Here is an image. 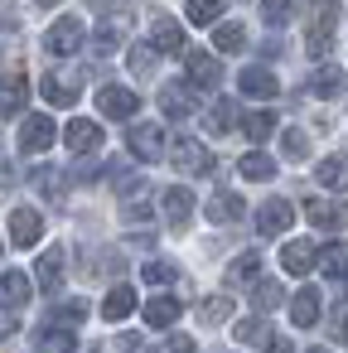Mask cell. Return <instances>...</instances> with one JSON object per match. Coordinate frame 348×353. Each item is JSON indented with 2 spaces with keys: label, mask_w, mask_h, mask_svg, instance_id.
I'll use <instances>...</instances> for the list:
<instances>
[{
  "label": "cell",
  "mask_w": 348,
  "mask_h": 353,
  "mask_svg": "<svg viewBox=\"0 0 348 353\" xmlns=\"http://www.w3.org/2000/svg\"><path fill=\"white\" fill-rule=\"evenodd\" d=\"M160 353H198V348H194V339H189V334H170Z\"/></svg>",
  "instance_id": "cell-45"
},
{
  "label": "cell",
  "mask_w": 348,
  "mask_h": 353,
  "mask_svg": "<svg viewBox=\"0 0 348 353\" xmlns=\"http://www.w3.org/2000/svg\"><path fill=\"white\" fill-rule=\"evenodd\" d=\"M213 49H218V54H242V49H247V25H237V20L218 25V30H213Z\"/></svg>",
  "instance_id": "cell-21"
},
{
  "label": "cell",
  "mask_w": 348,
  "mask_h": 353,
  "mask_svg": "<svg viewBox=\"0 0 348 353\" xmlns=\"http://www.w3.org/2000/svg\"><path fill=\"white\" fill-rule=\"evenodd\" d=\"M44 102H49V107H73V102H78V78L49 73V78H44Z\"/></svg>",
  "instance_id": "cell-17"
},
{
  "label": "cell",
  "mask_w": 348,
  "mask_h": 353,
  "mask_svg": "<svg viewBox=\"0 0 348 353\" xmlns=\"http://www.w3.org/2000/svg\"><path fill=\"white\" fill-rule=\"evenodd\" d=\"M189 83H194L198 92H213V88L223 83V63L208 59V54H189Z\"/></svg>",
  "instance_id": "cell-15"
},
{
  "label": "cell",
  "mask_w": 348,
  "mask_h": 353,
  "mask_svg": "<svg viewBox=\"0 0 348 353\" xmlns=\"http://www.w3.org/2000/svg\"><path fill=\"white\" fill-rule=\"evenodd\" d=\"M329 339L348 343V300H338V305L329 310Z\"/></svg>",
  "instance_id": "cell-40"
},
{
  "label": "cell",
  "mask_w": 348,
  "mask_h": 353,
  "mask_svg": "<svg viewBox=\"0 0 348 353\" xmlns=\"http://www.w3.org/2000/svg\"><path fill=\"white\" fill-rule=\"evenodd\" d=\"M179 314H184V305H179L174 295H155V300L145 305V324H155V329H170Z\"/></svg>",
  "instance_id": "cell-19"
},
{
  "label": "cell",
  "mask_w": 348,
  "mask_h": 353,
  "mask_svg": "<svg viewBox=\"0 0 348 353\" xmlns=\"http://www.w3.org/2000/svg\"><path fill=\"white\" fill-rule=\"evenodd\" d=\"M280 150H285V160H305V155H309V136L290 126V131L280 136Z\"/></svg>",
  "instance_id": "cell-38"
},
{
  "label": "cell",
  "mask_w": 348,
  "mask_h": 353,
  "mask_svg": "<svg viewBox=\"0 0 348 353\" xmlns=\"http://www.w3.org/2000/svg\"><path fill=\"white\" fill-rule=\"evenodd\" d=\"M10 329H15V319H10V314H0V339H6Z\"/></svg>",
  "instance_id": "cell-47"
},
{
  "label": "cell",
  "mask_w": 348,
  "mask_h": 353,
  "mask_svg": "<svg viewBox=\"0 0 348 353\" xmlns=\"http://www.w3.org/2000/svg\"><path fill=\"white\" fill-rule=\"evenodd\" d=\"M131 310H136V290H131V285H116V290L102 300V319H112V324H116V319H126Z\"/></svg>",
  "instance_id": "cell-28"
},
{
  "label": "cell",
  "mask_w": 348,
  "mask_h": 353,
  "mask_svg": "<svg viewBox=\"0 0 348 353\" xmlns=\"http://www.w3.org/2000/svg\"><path fill=\"white\" fill-rule=\"evenodd\" d=\"M30 102V78L25 73H10L6 83H0V112H20Z\"/></svg>",
  "instance_id": "cell-20"
},
{
  "label": "cell",
  "mask_w": 348,
  "mask_h": 353,
  "mask_svg": "<svg viewBox=\"0 0 348 353\" xmlns=\"http://www.w3.org/2000/svg\"><path fill=\"white\" fill-rule=\"evenodd\" d=\"M290 319H295V329H309V324L319 319V290H295V300H290Z\"/></svg>",
  "instance_id": "cell-24"
},
{
  "label": "cell",
  "mask_w": 348,
  "mask_h": 353,
  "mask_svg": "<svg viewBox=\"0 0 348 353\" xmlns=\"http://www.w3.org/2000/svg\"><path fill=\"white\" fill-rule=\"evenodd\" d=\"M160 107H165V117H174V121H179V117H189V112H194V97H189L184 88H165V92H160Z\"/></svg>",
  "instance_id": "cell-34"
},
{
  "label": "cell",
  "mask_w": 348,
  "mask_h": 353,
  "mask_svg": "<svg viewBox=\"0 0 348 353\" xmlns=\"http://www.w3.org/2000/svg\"><path fill=\"white\" fill-rule=\"evenodd\" d=\"M97 112L112 117V121H131V117L141 112V97H136L131 88H116V83H112V88L97 92Z\"/></svg>",
  "instance_id": "cell-5"
},
{
  "label": "cell",
  "mask_w": 348,
  "mask_h": 353,
  "mask_svg": "<svg viewBox=\"0 0 348 353\" xmlns=\"http://www.w3.org/2000/svg\"><path fill=\"white\" fill-rule=\"evenodd\" d=\"M305 218L319 228V232H338L348 223V203H334V199H309L305 203Z\"/></svg>",
  "instance_id": "cell-8"
},
{
  "label": "cell",
  "mask_w": 348,
  "mask_h": 353,
  "mask_svg": "<svg viewBox=\"0 0 348 353\" xmlns=\"http://www.w3.org/2000/svg\"><path fill=\"white\" fill-rule=\"evenodd\" d=\"M309 353H324V348H309Z\"/></svg>",
  "instance_id": "cell-49"
},
{
  "label": "cell",
  "mask_w": 348,
  "mask_h": 353,
  "mask_svg": "<svg viewBox=\"0 0 348 353\" xmlns=\"http://www.w3.org/2000/svg\"><path fill=\"white\" fill-rule=\"evenodd\" d=\"M227 314H232V300H227V295H213V300L198 305V319H203V324H223Z\"/></svg>",
  "instance_id": "cell-37"
},
{
  "label": "cell",
  "mask_w": 348,
  "mask_h": 353,
  "mask_svg": "<svg viewBox=\"0 0 348 353\" xmlns=\"http://www.w3.org/2000/svg\"><path fill=\"white\" fill-rule=\"evenodd\" d=\"M314 179H319L324 189H348V160H343V155L319 160V165H314Z\"/></svg>",
  "instance_id": "cell-25"
},
{
  "label": "cell",
  "mask_w": 348,
  "mask_h": 353,
  "mask_svg": "<svg viewBox=\"0 0 348 353\" xmlns=\"http://www.w3.org/2000/svg\"><path fill=\"white\" fill-rule=\"evenodd\" d=\"M252 300H256V310H276V305L285 300V290H280L276 281H256V290H252Z\"/></svg>",
  "instance_id": "cell-39"
},
{
  "label": "cell",
  "mask_w": 348,
  "mask_h": 353,
  "mask_svg": "<svg viewBox=\"0 0 348 353\" xmlns=\"http://www.w3.org/2000/svg\"><path fill=\"white\" fill-rule=\"evenodd\" d=\"M261 276V256L256 252H247V256H237L232 266H227V285H247V281H256Z\"/></svg>",
  "instance_id": "cell-32"
},
{
  "label": "cell",
  "mask_w": 348,
  "mask_h": 353,
  "mask_svg": "<svg viewBox=\"0 0 348 353\" xmlns=\"http://www.w3.org/2000/svg\"><path fill=\"white\" fill-rule=\"evenodd\" d=\"M150 49H155V54H184V30H179L170 15H160V20L150 25Z\"/></svg>",
  "instance_id": "cell-14"
},
{
  "label": "cell",
  "mask_w": 348,
  "mask_h": 353,
  "mask_svg": "<svg viewBox=\"0 0 348 353\" xmlns=\"http://www.w3.org/2000/svg\"><path fill=\"white\" fill-rule=\"evenodd\" d=\"M334 25H338V6H334V0H319L314 15H309V39H305V49L314 59H324L334 49Z\"/></svg>",
  "instance_id": "cell-1"
},
{
  "label": "cell",
  "mask_w": 348,
  "mask_h": 353,
  "mask_svg": "<svg viewBox=\"0 0 348 353\" xmlns=\"http://www.w3.org/2000/svg\"><path fill=\"white\" fill-rule=\"evenodd\" d=\"M309 92H314V97H338V92H343V73H338L334 63L314 68V78H309Z\"/></svg>",
  "instance_id": "cell-29"
},
{
  "label": "cell",
  "mask_w": 348,
  "mask_h": 353,
  "mask_svg": "<svg viewBox=\"0 0 348 353\" xmlns=\"http://www.w3.org/2000/svg\"><path fill=\"white\" fill-rule=\"evenodd\" d=\"M232 334H237V343H247V348H266V343L276 339L266 319H242V324H237Z\"/></svg>",
  "instance_id": "cell-31"
},
{
  "label": "cell",
  "mask_w": 348,
  "mask_h": 353,
  "mask_svg": "<svg viewBox=\"0 0 348 353\" xmlns=\"http://www.w3.org/2000/svg\"><path fill=\"white\" fill-rule=\"evenodd\" d=\"M314 256H319V247H314L309 237H295V242H285L280 266H285L290 276H309V271H314Z\"/></svg>",
  "instance_id": "cell-11"
},
{
  "label": "cell",
  "mask_w": 348,
  "mask_h": 353,
  "mask_svg": "<svg viewBox=\"0 0 348 353\" xmlns=\"http://www.w3.org/2000/svg\"><path fill=\"white\" fill-rule=\"evenodd\" d=\"M290 223H295V208L285 199H266L256 208V232L261 237H280V232H290Z\"/></svg>",
  "instance_id": "cell-6"
},
{
  "label": "cell",
  "mask_w": 348,
  "mask_h": 353,
  "mask_svg": "<svg viewBox=\"0 0 348 353\" xmlns=\"http://www.w3.org/2000/svg\"><path fill=\"white\" fill-rule=\"evenodd\" d=\"M314 266H324L329 281H343V276H348V247H343V242H329V247L314 256Z\"/></svg>",
  "instance_id": "cell-26"
},
{
  "label": "cell",
  "mask_w": 348,
  "mask_h": 353,
  "mask_svg": "<svg viewBox=\"0 0 348 353\" xmlns=\"http://www.w3.org/2000/svg\"><path fill=\"white\" fill-rule=\"evenodd\" d=\"M261 15H266V25H285L290 20V0H266Z\"/></svg>",
  "instance_id": "cell-44"
},
{
  "label": "cell",
  "mask_w": 348,
  "mask_h": 353,
  "mask_svg": "<svg viewBox=\"0 0 348 353\" xmlns=\"http://www.w3.org/2000/svg\"><path fill=\"white\" fill-rule=\"evenodd\" d=\"M126 63H131L136 73H150V68H155V49H145V44H131V54H126Z\"/></svg>",
  "instance_id": "cell-42"
},
{
  "label": "cell",
  "mask_w": 348,
  "mask_h": 353,
  "mask_svg": "<svg viewBox=\"0 0 348 353\" xmlns=\"http://www.w3.org/2000/svg\"><path fill=\"white\" fill-rule=\"evenodd\" d=\"M30 295H34V285H30L25 271H0V305L6 310H25Z\"/></svg>",
  "instance_id": "cell-12"
},
{
  "label": "cell",
  "mask_w": 348,
  "mask_h": 353,
  "mask_svg": "<svg viewBox=\"0 0 348 353\" xmlns=\"http://www.w3.org/2000/svg\"><path fill=\"white\" fill-rule=\"evenodd\" d=\"M34 184H39V194H63L68 189V179L59 170H34Z\"/></svg>",
  "instance_id": "cell-41"
},
{
  "label": "cell",
  "mask_w": 348,
  "mask_h": 353,
  "mask_svg": "<svg viewBox=\"0 0 348 353\" xmlns=\"http://www.w3.org/2000/svg\"><path fill=\"white\" fill-rule=\"evenodd\" d=\"M73 343H78L73 329H68V324H54V319L34 334V348H39V353H73Z\"/></svg>",
  "instance_id": "cell-16"
},
{
  "label": "cell",
  "mask_w": 348,
  "mask_h": 353,
  "mask_svg": "<svg viewBox=\"0 0 348 353\" xmlns=\"http://www.w3.org/2000/svg\"><path fill=\"white\" fill-rule=\"evenodd\" d=\"M170 150V160H174V170L179 174H208L213 170V155H208V145H198L194 136H179L174 145H165Z\"/></svg>",
  "instance_id": "cell-3"
},
{
  "label": "cell",
  "mask_w": 348,
  "mask_h": 353,
  "mask_svg": "<svg viewBox=\"0 0 348 353\" xmlns=\"http://www.w3.org/2000/svg\"><path fill=\"white\" fill-rule=\"evenodd\" d=\"M116 44H121V25H116V20H107V25L97 30V49H102V54H112Z\"/></svg>",
  "instance_id": "cell-43"
},
{
  "label": "cell",
  "mask_w": 348,
  "mask_h": 353,
  "mask_svg": "<svg viewBox=\"0 0 348 353\" xmlns=\"http://www.w3.org/2000/svg\"><path fill=\"white\" fill-rule=\"evenodd\" d=\"M39 6H59V0H39Z\"/></svg>",
  "instance_id": "cell-48"
},
{
  "label": "cell",
  "mask_w": 348,
  "mask_h": 353,
  "mask_svg": "<svg viewBox=\"0 0 348 353\" xmlns=\"http://www.w3.org/2000/svg\"><path fill=\"white\" fill-rule=\"evenodd\" d=\"M266 353H295V348H290L285 339H271V343H266Z\"/></svg>",
  "instance_id": "cell-46"
},
{
  "label": "cell",
  "mask_w": 348,
  "mask_h": 353,
  "mask_svg": "<svg viewBox=\"0 0 348 353\" xmlns=\"http://www.w3.org/2000/svg\"><path fill=\"white\" fill-rule=\"evenodd\" d=\"M34 276H39V285L44 290H59L63 285V252L54 247V252H44L39 256V266H34Z\"/></svg>",
  "instance_id": "cell-27"
},
{
  "label": "cell",
  "mask_w": 348,
  "mask_h": 353,
  "mask_svg": "<svg viewBox=\"0 0 348 353\" xmlns=\"http://www.w3.org/2000/svg\"><path fill=\"white\" fill-rule=\"evenodd\" d=\"M237 170H242V179H252V184H266V179H276V160H271V155H261V150L242 155V160H237Z\"/></svg>",
  "instance_id": "cell-22"
},
{
  "label": "cell",
  "mask_w": 348,
  "mask_h": 353,
  "mask_svg": "<svg viewBox=\"0 0 348 353\" xmlns=\"http://www.w3.org/2000/svg\"><path fill=\"white\" fill-rule=\"evenodd\" d=\"M83 39H88L83 20L63 15V20H54V25H49V34H44V49H49L54 59H68V54H78V49H83Z\"/></svg>",
  "instance_id": "cell-2"
},
{
  "label": "cell",
  "mask_w": 348,
  "mask_h": 353,
  "mask_svg": "<svg viewBox=\"0 0 348 353\" xmlns=\"http://www.w3.org/2000/svg\"><path fill=\"white\" fill-rule=\"evenodd\" d=\"M213 136H227L232 126H237V102H227V97H218L213 102V112H208V121H203Z\"/></svg>",
  "instance_id": "cell-30"
},
{
  "label": "cell",
  "mask_w": 348,
  "mask_h": 353,
  "mask_svg": "<svg viewBox=\"0 0 348 353\" xmlns=\"http://www.w3.org/2000/svg\"><path fill=\"white\" fill-rule=\"evenodd\" d=\"M54 117H25V126H20V150L25 155H39V150H49L54 145Z\"/></svg>",
  "instance_id": "cell-7"
},
{
  "label": "cell",
  "mask_w": 348,
  "mask_h": 353,
  "mask_svg": "<svg viewBox=\"0 0 348 353\" xmlns=\"http://www.w3.org/2000/svg\"><path fill=\"white\" fill-rule=\"evenodd\" d=\"M237 88H242V97H261V102H271V97L280 92V83H276L271 68H242Z\"/></svg>",
  "instance_id": "cell-13"
},
{
  "label": "cell",
  "mask_w": 348,
  "mask_h": 353,
  "mask_svg": "<svg viewBox=\"0 0 348 353\" xmlns=\"http://www.w3.org/2000/svg\"><path fill=\"white\" fill-rule=\"evenodd\" d=\"M145 281L150 285H170V281H179V266L165 261V256H155V261H145Z\"/></svg>",
  "instance_id": "cell-36"
},
{
  "label": "cell",
  "mask_w": 348,
  "mask_h": 353,
  "mask_svg": "<svg viewBox=\"0 0 348 353\" xmlns=\"http://www.w3.org/2000/svg\"><path fill=\"white\" fill-rule=\"evenodd\" d=\"M63 141H68L73 155H97V150H102V126H97V121H68Z\"/></svg>",
  "instance_id": "cell-9"
},
{
  "label": "cell",
  "mask_w": 348,
  "mask_h": 353,
  "mask_svg": "<svg viewBox=\"0 0 348 353\" xmlns=\"http://www.w3.org/2000/svg\"><path fill=\"white\" fill-rule=\"evenodd\" d=\"M242 126H247V141H266L276 131V112H252Z\"/></svg>",
  "instance_id": "cell-35"
},
{
  "label": "cell",
  "mask_w": 348,
  "mask_h": 353,
  "mask_svg": "<svg viewBox=\"0 0 348 353\" xmlns=\"http://www.w3.org/2000/svg\"><path fill=\"white\" fill-rule=\"evenodd\" d=\"M160 208H165V218H170V223H189V213H194V194H189L184 184H174V189H165Z\"/></svg>",
  "instance_id": "cell-18"
},
{
  "label": "cell",
  "mask_w": 348,
  "mask_h": 353,
  "mask_svg": "<svg viewBox=\"0 0 348 353\" xmlns=\"http://www.w3.org/2000/svg\"><path fill=\"white\" fill-rule=\"evenodd\" d=\"M242 213H247V203H242L237 194H227V189L208 199V218H213V223H237Z\"/></svg>",
  "instance_id": "cell-23"
},
{
  "label": "cell",
  "mask_w": 348,
  "mask_h": 353,
  "mask_svg": "<svg viewBox=\"0 0 348 353\" xmlns=\"http://www.w3.org/2000/svg\"><path fill=\"white\" fill-rule=\"evenodd\" d=\"M39 237H44V218L34 208H15L10 213V242L15 247H34Z\"/></svg>",
  "instance_id": "cell-10"
},
{
  "label": "cell",
  "mask_w": 348,
  "mask_h": 353,
  "mask_svg": "<svg viewBox=\"0 0 348 353\" xmlns=\"http://www.w3.org/2000/svg\"><path fill=\"white\" fill-rule=\"evenodd\" d=\"M184 15H189V25H218V15H223V0H189L184 6Z\"/></svg>",
  "instance_id": "cell-33"
},
{
  "label": "cell",
  "mask_w": 348,
  "mask_h": 353,
  "mask_svg": "<svg viewBox=\"0 0 348 353\" xmlns=\"http://www.w3.org/2000/svg\"><path fill=\"white\" fill-rule=\"evenodd\" d=\"M126 150H131L136 160H160V155H165V131H160L155 121H136V126L126 131Z\"/></svg>",
  "instance_id": "cell-4"
}]
</instances>
